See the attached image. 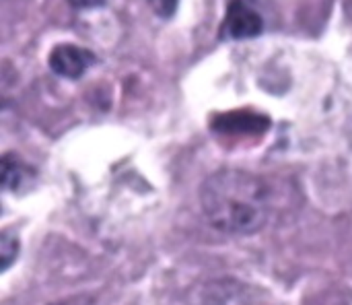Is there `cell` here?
Returning <instances> with one entry per match:
<instances>
[{"label":"cell","instance_id":"obj_9","mask_svg":"<svg viewBox=\"0 0 352 305\" xmlns=\"http://www.w3.org/2000/svg\"><path fill=\"white\" fill-rule=\"evenodd\" d=\"M74 8H93L99 4H105V0H68Z\"/></svg>","mask_w":352,"mask_h":305},{"label":"cell","instance_id":"obj_5","mask_svg":"<svg viewBox=\"0 0 352 305\" xmlns=\"http://www.w3.org/2000/svg\"><path fill=\"white\" fill-rule=\"evenodd\" d=\"M2 188L4 190H10V192H16L25 182H29L31 178V169L29 165H25L16 155L12 153H4L2 155Z\"/></svg>","mask_w":352,"mask_h":305},{"label":"cell","instance_id":"obj_7","mask_svg":"<svg viewBox=\"0 0 352 305\" xmlns=\"http://www.w3.org/2000/svg\"><path fill=\"white\" fill-rule=\"evenodd\" d=\"M146 2L153 8V12L159 14L161 19L173 17L175 10H177V4H179V0H146Z\"/></svg>","mask_w":352,"mask_h":305},{"label":"cell","instance_id":"obj_3","mask_svg":"<svg viewBox=\"0 0 352 305\" xmlns=\"http://www.w3.org/2000/svg\"><path fill=\"white\" fill-rule=\"evenodd\" d=\"M264 31L262 14L245 0H231L223 19L221 33L229 39H252Z\"/></svg>","mask_w":352,"mask_h":305},{"label":"cell","instance_id":"obj_8","mask_svg":"<svg viewBox=\"0 0 352 305\" xmlns=\"http://www.w3.org/2000/svg\"><path fill=\"white\" fill-rule=\"evenodd\" d=\"M52 305H97V304H95V299H91V297H70V299H62V302H58V304H52Z\"/></svg>","mask_w":352,"mask_h":305},{"label":"cell","instance_id":"obj_4","mask_svg":"<svg viewBox=\"0 0 352 305\" xmlns=\"http://www.w3.org/2000/svg\"><path fill=\"white\" fill-rule=\"evenodd\" d=\"M93 62H95V56L89 50L78 48L74 43L56 45L47 58L50 68L58 76H64V78H80Z\"/></svg>","mask_w":352,"mask_h":305},{"label":"cell","instance_id":"obj_1","mask_svg":"<svg viewBox=\"0 0 352 305\" xmlns=\"http://www.w3.org/2000/svg\"><path fill=\"white\" fill-rule=\"evenodd\" d=\"M208 225L227 235H254L270 217V192L262 178L243 169H219L200 190Z\"/></svg>","mask_w":352,"mask_h":305},{"label":"cell","instance_id":"obj_10","mask_svg":"<svg viewBox=\"0 0 352 305\" xmlns=\"http://www.w3.org/2000/svg\"><path fill=\"white\" fill-rule=\"evenodd\" d=\"M318 305H351L344 297H330V299H324V302H320Z\"/></svg>","mask_w":352,"mask_h":305},{"label":"cell","instance_id":"obj_2","mask_svg":"<svg viewBox=\"0 0 352 305\" xmlns=\"http://www.w3.org/2000/svg\"><path fill=\"white\" fill-rule=\"evenodd\" d=\"M210 128L223 136H260L270 128V118L252 109H235L212 116Z\"/></svg>","mask_w":352,"mask_h":305},{"label":"cell","instance_id":"obj_6","mask_svg":"<svg viewBox=\"0 0 352 305\" xmlns=\"http://www.w3.org/2000/svg\"><path fill=\"white\" fill-rule=\"evenodd\" d=\"M19 256V238L12 235L10 231H2L0 235V264L2 271H8L10 264L16 260Z\"/></svg>","mask_w":352,"mask_h":305}]
</instances>
